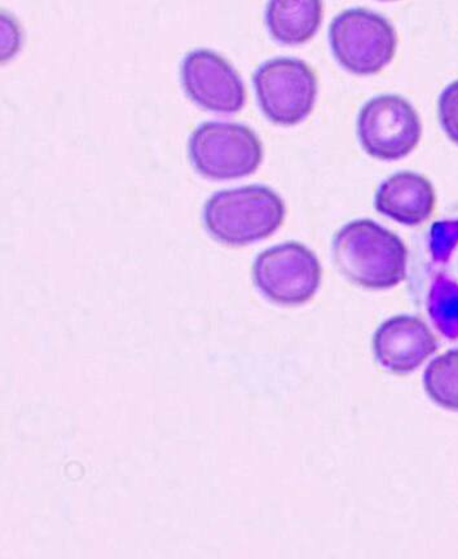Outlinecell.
<instances>
[{"label": "cell", "mask_w": 458, "mask_h": 559, "mask_svg": "<svg viewBox=\"0 0 458 559\" xmlns=\"http://www.w3.org/2000/svg\"><path fill=\"white\" fill-rule=\"evenodd\" d=\"M333 258L346 278L365 289L394 288L407 275L405 242L371 219L353 221L339 229Z\"/></svg>", "instance_id": "obj_1"}, {"label": "cell", "mask_w": 458, "mask_h": 559, "mask_svg": "<svg viewBox=\"0 0 458 559\" xmlns=\"http://www.w3.org/2000/svg\"><path fill=\"white\" fill-rule=\"evenodd\" d=\"M286 204L266 186H248L215 193L206 202L205 227L229 247L265 240L282 226Z\"/></svg>", "instance_id": "obj_2"}, {"label": "cell", "mask_w": 458, "mask_h": 559, "mask_svg": "<svg viewBox=\"0 0 458 559\" xmlns=\"http://www.w3.org/2000/svg\"><path fill=\"white\" fill-rule=\"evenodd\" d=\"M329 41L339 66L357 75L379 73L393 61L398 45L394 26L364 9L339 13L332 21Z\"/></svg>", "instance_id": "obj_3"}, {"label": "cell", "mask_w": 458, "mask_h": 559, "mask_svg": "<svg viewBox=\"0 0 458 559\" xmlns=\"http://www.w3.org/2000/svg\"><path fill=\"white\" fill-rule=\"evenodd\" d=\"M190 156L193 166L206 178L240 179L258 170L263 146L248 126L205 122L191 136Z\"/></svg>", "instance_id": "obj_4"}, {"label": "cell", "mask_w": 458, "mask_h": 559, "mask_svg": "<svg viewBox=\"0 0 458 559\" xmlns=\"http://www.w3.org/2000/svg\"><path fill=\"white\" fill-rule=\"evenodd\" d=\"M254 88L260 107L270 122L296 126L314 110L317 79L304 61L277 58L256 70Z\"/></svg>", "instance_id": "obj_5"}, {"label": "cell", "mask_w": 458, "mask_h": 559, "mask_svg": "<svg viewBox=\"0 0 458 559\" xmlns=\"http://www.w3.org/2000/svg\"><path fill=\"white\" fill-rule=\"evenodd\" d=\"M253 277L256 288L273 302L300 306L321 288L323 271L314 251L300 242H286L256 258Z\"/></svg>", "instance_id": "obj_6"}, {"label": "cell", "mask_w": 458, "mask_h": 559, "mask_svg": "<svg viewBox=\"0 0 458 559\" xmlns=\"http://www.w3.org/2000/svg\"><path fill=\"white\" fill-rule=\"evenodd\" d=\"M358 136L373 158L398 160L411 155L420 143V116L405 97L379 95L360 110Z\"/></svg>", "instance_id": "obj_7"}, {"label": "cell", "mask_w": 458, "mask_h": 559, "mask_svg": "<svg viewBox=\"0 0 458 559\" xmlns=\"http://www.w3.org/2000/svg\"><path fill=\"white\" fill-rule=\"evenodd\" d=\"M182 82L186 95L201 108L215 114L233 115L244 108L246 91L231 64L210 50L185 56Z\"/></svg>", "instance_id": "obj_8"}, {"label": "cell", "mask_w": 458, "mask_h": 559, "mask_svg": "<svg viewBox=\"0 0 458 559\" xmlns=\"http://www.w3.org/2000/svg\"><path fill=\"white\" fill-rule=\"evenodd\" d=\"M373 349L382 367L393 373L408 374L438 349V341L421 319L399 314L378 328Z\"/></svg>", "instance_id": "obj_9"}, {"label": "cell", "mask_w": 458, "mask_h": 559, "mask_svg": "<svg viewBox=\"0 0 458 559\" xmlns=\"http://www.w3.org/2000/svg\"><path fill=\"white\" fill-rule=\"evenodd\" d=\"M435 190L420 174L400 171L381 185L376 193L377 212L402 226H420L432 216Z\"/></svg>", "instance_id": "obj_10"}, {"label": "cell", "mask_w": 458, "mask_h": 559, "mask_svg": "<svg viewBox=\"0 0 458 559\" xmlns=\"http://www.w3.org/2000/svg\"><path fill=\"white\" fill-rule=\"evenodd\" d=\"M323 13V0H269L266 24L275 40L298 46L315 37Z\"/></svg>", "instance_id": "obj_11"}, {"label": "cell", "mask_w": 458, "mask_h": 559, "mask_svg": "<svg viewBox=\"0 0 458 559\" xmlns=\"http://www.w3.org/2000/svg\"><path fill=\"white\" fill-rule=\"evenodd\" d=\"M426 393L439 407L458 412V349L430 362L423 376Z\"/></svg>", "instance_id": "obj_12"}, {"label": "cell", "mask_w": 458, "mask_h": 559, "mask_svg": "<svg viewBox=\"0 0 458 559\" xmlns=\"http://www.w3.org/2000/svg\"><path fill=\"white\" fill-rule=\"evenodd\" d=\"M429 313L447 338L458 340V284L438 276L430 290Z\"/></svg>", "instance_id": "obj_13"}, {"label": "cell", "mask_w": 458, "mask_h": 559, "mask_svg": "<svg viewBox=\"0 0 458 559\" xmlns=\"http://www.w3.org/2000/svg\"><path fill=\"white\" fill-rule=\"evenodd\" d=\"M458 243V221L435 223L430 233V250L434 261L447 262Z\"/></svg>", "instance_id": "obj_14"}, {"label": "cell", "mask_w": 458, "mask_h": 559, "mask_svg": "<svg viewBox=\"0 0 458 559\" xmlns=\"http://www.w3.org/2000/svg\"><path fill=\"white\" fill-rule=\"evenodd\" d=\"M439 120L444 132L458 145V81L450 83L439 97Z\"/></svg>", "instance_id": "obj_15"}]
</instances>
